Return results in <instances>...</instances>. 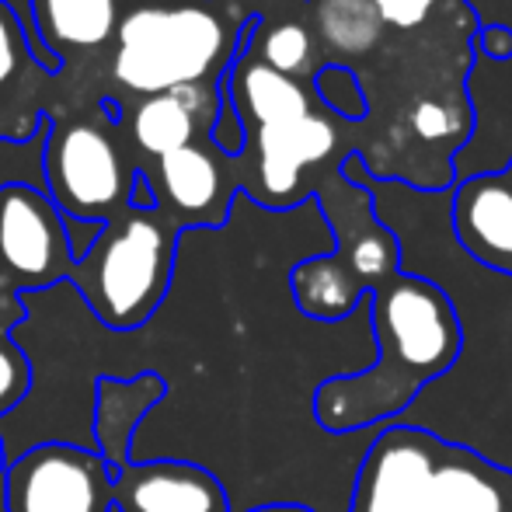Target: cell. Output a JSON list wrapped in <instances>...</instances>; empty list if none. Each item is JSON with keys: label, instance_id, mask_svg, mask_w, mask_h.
Returning a JSON list of instances; mask_svg holds the SVG:
<instances>
[{"label": "cell", "instance_id": "obj_9", "mask_svg": "<svg viewBox=\"0 0 512 512\" xmlns=\"http://www.w3.org/2000/svg\"><path fill=\"white\" fill-rule=\"evenodd\" d=\"M154 189V203L175 223L185 227H223L230 220V209L237 203V178L234 161L216 154L203 140L189 143L182 150L150 161V168H140Z\"/></svg>", "mask_w": 512, "mask_h": 512}, {"label": "cell", "instance_id": "obj_32", "mask_svg": "<svg viewBox=\"0 0 512 512\" xmlns=\"http://www.w3.org/2000/svg\"><path fill=\"white\" fill-rule=\"evenodd\" d=\"M244 4H279V0H244Z\"/></svg>", "mask_w": 512, "mask_h": 512}, {"label": "cell", "instance_id": "obj_1", "mask_svg": "<svg viewBox=\"0 0 512 512\" xmlns=\"http://www.w3.org/2000/svg\"><path fill=\"white\" fill-rule=\"evenodd\" d=\"M373 363L317 384L314 418L324 432H363L387 425L453 366L460 324L446 293L422 276L398 272L366 297Z\"/></svg>", "mask_w": 512, "mask_h": 512}, {"label": "cell", "instance_id": "obj_2", "mask_svg": "<svg viewBox=\"0 0 512 512\" xmlns=\"http://www.w3.org/2000/svg\"><path fill=\"white\" fill-rule=\"evenodd\" d=\"M255 25L258 18L227 0H126L108 74L136 98L213 84L248 46Z\"/></svg>", "mask_w": 512, "mask_h": 512}, {"label": "cell", "instance_id": "obj_26", "mask_svg": "<svg viewBox=\"0 0 512 512\" xmlns=\"http://www.w3.org/2000/svg\"><path fill=\"white\" fill-rule=\"evenodd\" d=\"M474 53L492 63L512 60V25H481V32L474 35Z\"/></svg>", "mask_w": 512, "mask_h": 512}, {"label": "cell", "instance_id": "obj_33", "mask_svg": "<svg viewBox=\"0 0 512 512\" xmlns=\"http://www.w3.org/2000/svg\"><path fill=\"white\" fill-rule=\"evenodd\" d=\"M0 471H4V443H0Z\"/></svg>", "mask_w": 512, "mask_h": 512}, {"label": "cell", "instance_id": "obj_30", "mask_svg": "<svg viewBox=\"0 0 512 512\" xmlns=\"http://www.w3.org/2000/svg\"><path fill=\"white\" fill-rule=\"evenodd\" d=\"M251 512H317V509L304 506V502H269V506H258Z\"/></svg>", "mask_w": 512, "mask_h": 512}, {"label": "cell", "instance_id": "obj_12", "mask_svg": "<svg viewBox=\"0 0 512 512\" xmlns=\"http://www.w3.org/2000/svg\"><path fill=\"white\" fill-rule=\"evenodd\" d=\"M450 230L467 258L512 276V189L502 171L450 185Z\"/></svg>", "mask_w": 512, "mask_h": 512}, {"label": "cell", "instance_id": "obj_17", "mask_svg": "<svg viewBox=\"0 0 512 512\" xmlns=\"http://www.w3.org/2000/svg\"><path fill=\"white\" fill-rule=\"evenodd\" d=\"M290 293L293 304L307 321L317 324H342L366 304V286L349 272V265L335 255H310L293 262L290 269Z\"/></svg>", "mask_w": 512, "mask_h": 512}, {"label": "cell", "instance_id": "obj_6", "mask_svg": "<svg viewBox=\"0 0 512 512\" xmlns=\"http://www.w3.org/2000/svg\"><path fill=\"white\" fill-rule=\"evenodd\" d=\"M74 272L67 220L42 189L0 185V286L18 297L63 283Z\"/></svg>", "mask_w": 512, "mask_h": 512}, {"label": "cell", "instance_id": "obj_15", "mask_svg": "<svg viewBox=\"0 0 512 512\" xmlns=\"http://www.w3.org/2000/svg\"><path fill=\"white\" fill-rule=\"evenodd\" d=\"M429 499L439 512H512V471L474 450L443 443Z\"/></svg>", "mask_w": 512, "mask_h": 512}, {"label": "cell", "instance_id": "obj_20", "mask_svg": "<svg viewBox=\"0 0 512 512\" xmlns=\"http://www.w3.org/2000/svg\"><path fill=\"white\" fill-rule=\"evenodd\" d=\"M248 49L255 60H262L265 67H272L276 74H286L293 81H300L304 74L314 70V35L300 21H276V25H262L258 21L248 35Z\"/></svg>", "mask_w": 512, "mask_h": 512}, {"label": "cell", "instance_id": "obj_13", "mask_svg": "<svg viewBox=\"0 0 512 512\" xmlns=\"http://www.w3.org/2000/svg\"><path fill=\"white\" fill-rule=\"evenodd\" d=\"M122 11L126 0H28L35 42L60 67L102 53L119 32Z\"/></svg>", "mask_w": 512, "mask_h": 512}, {"label": "cell", "instance_id": "obj_3", "mask_svg": "<svg viewBox=\"0 0 512 512\" xmlns=\"http://www.w3.org/2000/svg\"><path fill=\"white\" fill-rule=\"evenodd\" d=\"M178 237L182 230L161 209L129 206L102 223L95 244L74 262L70 283L105 328H143L171 290Z\"/></svg>", "mask_w": 512, "mask_h": 512}, {"label": "cell", "instance_id": "obj_27", "mask_svg": "<svg viewBox=\"0 0 512 512\" xmlns=\"http://www.w3.org/2000/svg\"><path fill=\"white\" fill-rule=\"evenodd\" d=\"M7 7H11L14 14L21 18V25H25V35H28V46H32V60H35V67H42V74H60V63H53L46 53H42V46L35 42V35H32V18H28V0H4Z\"/></svg>", "mask_w": 512, "mask_h": 512}, {"label": "cell", "instance_id": "obj_29", "mask_svg": "<svg viewBox=\"0 0 512 512\" xmlns=\"http://www.w3.org/2000/svg\"><path fill=\"white\" fill-rule=\"evenodd\" d=\"M21 321H25V300L0 286V338H11Z\"/></svg>", "mask_w": 512, "mask_h": 512}, {"label": "cell", "instance_id": "obj_7", "mask_svg": "<svg viewBox=\"0 0 512 512\" xmlns=\"http://www.w3.org/2000/svg\"><path fill=\"white\" fill-rule=\"evenodd\" d=\"M338 147V126L324 112H310L297 122L283 126L248 129L251 171L241 178V189L265 209H297L304 199V175L307 168L324 164Z\"/></svg>", "mask_w": 512, "mask_h": 512}, {"label": "cell", "instance_id": "obj_24", "mask_svg": "<svg viewBox=\"0 0 512 512\" xmlns=\"http://www.w3.org/2000/svg\"><path fill=\"white\" fill-rule=\"evenodd\" d=\"M411 129L422 140H446L450 133H457V119L446 105L439 102H418L411 108Z\"/></svg>", "mask_w": 512, "mask_h": 512}, {"label": "cell", "instance_id": "obj_5", "mask_svg": "<svg viewBox=\"0 0 512 512\" xmlns=\"http://www.w3.org/2000/svg\"><path fill=\"white\" fill-rule=\"evenodd\" d=\"M7 512H112V467L77 443H39L4 467Z\"/></svg>", "mask_w": 512, "mask_h": 512}, {"label": "cell", "instance_id": "obj_31", "mask_svg": "<svg viewBox=\"0 0 512 512\" xmlns=\"http://www.w3.org/2000/svg\"><path fill=\"white\" fill-rule=\"evenodd\" d=\"M502 175H506V182H509V189H512V157H509V164H506V171H502Z\"/></svg>", "mask_w": 512, "mask_h": 512}, {"label": "cell", "instance_id": "obj_14", "mask_svg": "<svg viewBox=\"0 0 512 512\" xmlns=\"http://www.w3.org/2000/svg\"><path fill=\"white\" fill-rule=\"evenodd\" d=\"M223 88H227L230 105L237 108L244 129H262V126H283V122H297L317 108L314 95L304 81H293L286 74H276L265 67L262 60L241 49L223 74Z\"/></svg>", "mask_w": 512, "mask_h": 512}, {"label": "cell", "instance_id": "obj_23", "mask_svg": "<svg viewBox=\"0 0 512 512\" xmlns=\"http://www.w3.org/2000/svg\"><path fill=\"white\" fill-rule=\"evenodd\" d=\"M25 63H35L25 25H21L18 14L0 0V88H7V84L18 77Z\"/></svg>", "mask_w": 512, "mask_h": 512}, {"label": "cell", "instance_id": "obj_8", "mask_svg": "<svg viewBox=\"0 0 512 512\" xmlns=\"http://www.w3.org/2000/svg\"><path fill=\"white\" fill-rule=\"evenodd\" d=\"M443 439L411 425H384L366 446V457L352 481L349 512H418L429 502Z\"/></svg>", "mask_w": 512, "mask_h": 512}, {"label": "cell", "instance_id": "obj_11", "mask_svg": "<svg viewBox=\"0 0 512 512\" xmlns=\"http://www.w3.org/2000/svg\"><path fill=\"white\" fill-rule=\"evenodd\" d=\"M119 512H230V495L213 471L189 460H143L112 471Z\"/></svg>", "mask_w": 512, "mask_h": 512}, {"label": "cell", "instance_id": "obj_16", "mask_svg": "<svg viewBox=\"0 0 512 512\" xmlns=\"http://www.w3.org/2000/svg\"><path fill=\"white\" fill-rule=\"evenodd\" d=\"M168 384L161 373H140L133 380L102 377L95 384V453H102L112 471L129 464L136 425L157 408Z\"/></svg>", "mask_w": 512, "mask_h": 512}, {"label": "cell", "instance_id": "obj_21", "mask_svg": "<svg viewBox=\"0 0 512 512\" xmlns=\"http://www.w3.org/2000/svg\"><path fill=\"white\" fill-rule=\"evenodd\" d=\"M310 88H314V98L328 108L331 115L349 122H363L366 112H370V98H366V88L359 81V74L345 63H324L310 74Z\"/></svg>", "mask_w": 512, "mask_h": 512}, {"label": "cell", "instance_id": "obj_25", "mask_svg": "<svg viewBox=\"0 0 512 512\" xmlns=\"http://www.w3.org/2000/svg\"><path fill=\"white\" fill-rule=\"evenodd\" d=\"M373 7L380 11L384 25H394V28H418L432 11H436L439 0H370Z\"/></svg>", "mask_w": 512, "mask_h": 512}, {"label": "cell", "instance_id": "obj_22", "mask_svg": "<svg viewBox=\"0 0 512 512\" xmlns=\"http://www.w3.org/2000/svg\"><path fill=\"white\" fill-rule=\"evenodd\" d=\"M28 391H32V363L11 338H0V418L18 408Z\"/></svg>", "mask_w": 512, "mask_h": 512}, {"label": "cell", "instance_id": "obj_19", "mask_svg": "<svg viewBox=\"0 0 512 512\" xmlns=\"http://www.w3.org/2000/svg\"><path fill=\"white\" fill-rule=\"evenodd\" d=\"M314 32L338 56H366L384 39V18L370 0H314Z\"/></svg>", "mask_w": 512, "mask_h": 512}, {"label": "cell", "instance_id": "obj_4", "mask_svg": "<svg viewBox=\"0 0 512 512\" xmlns=\"http://www.w3.org/2000/svg\"><path fill=\"white\" fill-rule=\"evenodd\" d=\"M42 178L46 196L70 220L108 223L129 209L136 164L126 157L112 129L91 119L46 122Z\"/></svg>", "mask_w": 512, "mask_h": 512}, {"label": "cell", "instance_id": "obj_10", "mask_svg": "<svg viewBox=\"0 0 512 512\" xmlns=\"http://www.w3.org/2000/svg\"><path fill=\"white\" fill-rule=\"evenodd\" d=\"M314 203L321 209L324 223L335 237V255L349 265V272L366 286L387 283L401 272V251L394 234L373 216V199L359 182L342 178V171L328 175L324 192H314Z\"/></svg>", "mask_w": 512, "mask_h": 512}, {"label": "cell", "instance_id": "obj_18", "mask_svg": "<svg viewBox=\"0 0 512 512\" xmlns=\"http://www.w3.org/2000/svg\"><path fill=\"white\" fill-rule=\"evenodd\" d=\"M126 136L140 154H147L150 161L171 154V150H182L189 143H199L206 136V129L199 126V119L189 112L178 95H150L136 98L129 108Z\"/></svg>", "mask_w": 512, "mask_h": 512}, {"label": "cell", "instance_id": "obj_28", "mask_svg": "<svg viewBox=\"0 0 512 512\" xmlns=\"http://www.w3.org/2000/svg\"><path fill=\"white\" fill-rule=\"evenodd\" d=\"M67 220V241H70V255L84 258V251L95 244V237L102 234V223H84V220H70V216H63Z\"/></svg>", "mask_w": 512, "mask_h": 512}]
</instances>
